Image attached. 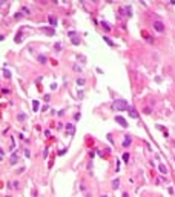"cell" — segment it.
<instances>
[{
  "label": "cell",
  "mask_w": 175,
  "mask_h": 197,
  "mask_svg": "<svg viewBox=\"0 0 175 197\" xmlns=\"http://www.w3.org/2000/svg\"><path fill=\"white\" fill-rule=\"evenodd\" d=\"M114 108L117 111H128L131 108V105L128 103V100H123V98H117L114 102Z\"/></svg>",
  "instance_id": "cell-1"
},
{
  "label": "cell",
  "mask_w": 175,
  "mask_h": 197,
  "mask_svg": "<svg viewBox=\"0 0 175 197\" xmlns=\"http://www.w3.org/2000/svg\"><path fill=\"white\" fill-rule=\"evenodd\" d=\"M115 122L118 123L120 126H123V128H128L129 125H128V120L124 119V117H121V115H115Z\"/></svg>",
  "instance_id": "cell-2"
},
{
  "label": "cell",
  "mask_w": 175,
  "mask_h": 197,
  "mask_svg": "<svg viewBox=\"0 0 175 197\" xmlns=\"http://www.w3.org/2000/svg\"><path fill=\"white\" fill-rule=\"evenodd\" d=\"M152 26H154L155 31H158V32H164V25H163L161 22H158V20H155V22L152 23Z\"/></svg>",
  "instance_id": "cell-3"
},
{
  "label": "cell",
  "mask_w": 175,
  "mask_h": 197,
  "mask_svg": "<svg viewBox=\"0 0 175 197\" xmlns=\"http://www.w3.org/2000/svg\"><path fill=\"white\" fill-rule=\"evenodd\" d=\"M131 143H132V137H131V135H126L121 145H123V148H129V146H131Z\"/></svg>",
  "instance_id": "cell-4"
},
{
  "label": "cell",
  "mask_w": 175,
  "mask_h": 197,
  "mask_svg": "<svg viewBox=\"0 0 175 197\" xmlns=\"http://www.w3.org/2000/svg\"><path fill=\"white\" fill-rule=\"evenodd\" d=\"M42 31L45 34H48V35H54L55 34V29L54 28H48V26H42Z\"/></svg>",
  "instance_id": "cell-5"
},
{
  "label": "cell",
  "mask_w": 175,
  "mask_h": 197,
  "mask_svg": "<svg viewBox=\"0 0 175 197\" xmlns=\"http://www.w3.org/2000/svg\"><path fill=\"white\" fill-rule=\"evenodd\" d=\"M37 60L40 62L42 65H45V63H48V57H46L45 54H38V55H37Z\"/></svg>",
  "instance_id": "cell-6"
},
{
  "label": "cell",
  "mask_w": 175,
  "mask_h": 197,
  "mask_svg": "<svg viewBox=\"0 0 175 197\" xmlns=\"http://www.w3.org/2000/svg\"><path fill=\"white\" fill-rule=\"evenodd\" d=\"M48 22L51 23V26H52V28H54V26H57V18H55L52 14H49V15H48Z\"/></svg>",
  "instance_id": "cell-7"
},
{
  "label": "cell",
  "mask_w": 175,
  "mask_h": 197,
  "mask_svg": "<svg viewBox=\"0 0 175 197\" xmlns=\"http://www.w3.org/2000/svg\"><path fill=\"white\" fill-rule=\"evenodd\" d=\"M66 131H68V134H69V135H74V131H75V126H74L72 123H66Z\"/></svg>",
  "instance_id": "cell-8"
},
{
  "label": "cell",
  "mask_w": 175,
  "mask_h": 197,
  "mask_svg": "<svg viewBox=\"0 0 175 197\" xmlns=\"http://www.w3.org/2000/svg\"><path fill=\"white\" fill-rule=\"evenodd\" d=\"M17 162H18V154H17V152H12V154H11V160H9V163H11V165H15Z\"/></svg>",
  "instance_id": "cell-9"
},
{
  "label": "cell",
  "mask_w": 175,
  "mask_h": 197,
  "mask_svg": "<svg viewBox=\"0 0 175 197\" xmlns=\"http://www.w3.org/2000/svg\"><path fill=\"white\" fill-rule=\"evenodd\" d=\"M128 111H129V115L132 117V119H137V117H138V114H137V111H135V109H134L132 106H131V108L128 109Z\"/></svg>",
  "instance_id": "cell-10"
},
{
  "label": "cell",
  "mask_w": 175,
  "mask_h": 197,
  "mask_svg": "<svg viewBox=\"0 0 175 197\" xmlns=\"http://www.w3.org/2000/svg\"><path fill=\"white\" fill-rule=\"evenodd\" d=\"M25 119H26V114H25V112H20V114H17V120H18V122H23Z\"/></svg>",
  "instance_id": "cell-11"
},
{
  "label": "cell",
  "mask_w": 175,
  "mask_h": 197,
  "mask_svg": "<svg viewBox=\"0 0 175 197\" xmlns=\"http://www.w3.org/2000/svg\"><path fill=\"white\" fill-rule=\"evenodd\" d=\"M103 40H105V42H106V43H108L109 46H114V45H115V43H114V42L111 40V38H109L108 35H103Z\"/></svg>",
  "instance_id": "cell-12"
},
{
  "label": "cell",
  "mask_w": 175,
  "mask_h": 197,
  "mask_svg": "<svg viewBox=\"0 0 175 197\" xmlns=\"http://www.w3.org/2000/svg\"><path fill=\"white\" fill-rule=\"evenodd\" d=\"M118 186H120V180H118V179H115V180L112 182V188H114V189H117Z\"/></svg>",
  "instance_id": "cell-13"
},
{
  "label": "cell",
  "mask_w": 175,
  "mask_h": 197,
  "mask_svg": "<svg viewBox=\"0 0 175 197\" xmlns=\"http://www.w3.org/2000/svg\"><path fill=\"white\" fill-rule=\"evenodd\" d=\"M85 82H86V80H85V78H83V77H80V78H77V85H80V86H83V85H85Z\"/></svg>",
  "instance_id": "cell-14"
},
{
  "label": "cell",
  "mask_w": 175,
  "mask_h": 197,
  "mask_svg": "<svg viewBox=\"0 0 175 197\" xmlns=\"http://www.w3.org/2000/svg\"><path fill=\"white\" fill-rule=\"evenodd\" d=\"M102 26H103L106 31H109V29H111V25H109L108 22H102Z\"/></svg>",
  "instance_id": "cell-15"
},
{
  "label": "cell",
  "mask_w": 175,
  "mask_h": 197,
  "mask_svg": "<svg viewBox=\"0 0 175 197\" xmlns=\"http://www.w3.org/2000/svg\"><path fill=\"white\" fill-rule=\"evenodd\" d=\"M158 169H160V172H161V174H166V172H167V169H166V166H164V165H160V166H158Z\"/></svg>",
  "instance_id": "cell-16"
},
{
  "label": "cell",
  "mask_w": 175,
  "mask_h": 197,
  "mask_svg": "<svg viewBox=\"0 0 175 197\" xmlns=\"http://www.w3.org/2000/svg\"><path fill=\"white\" fill-rule=\"evenodd\" d=\"M72 43H74V45H79V43H80V40H79V37H75V34L72 35Z\"/></svg>",
  "instance_id": "cell-17"
},
{
  "label": "cell",
  "mask_w": 175,
  "mask_h": 197,
  "mask_svg": "<svg viewBox=\"0 0 175 197\" xmlns=\"http://www.w3.org/2000/svg\"><path fill=\"white\" fill-rule=\"evenodd\" d=\"M32 108H34V111L38 109V100H32Z\"/></svg>",
  "instance_id": "cell-18"
},
{
  "label": "cell",
  "mask_w": 175,
  "mask_h": 197,
  "mask_svg": "<svg viewBox=\"0 0 175 197\" xmlns=\"http://www.w3.org/2000/svg\"><path fill=\"white\" fill-rule=\"evenodd\" d=\"M123 160H124L126 163L129 162V154H128V152H124V154H123Z\"/></svg>",
  "instance_id": "cell-19"
},
{
  "label": "cell",
  "mask_w": 175,
  "mask_h": 197,
  "mask_svg": "<svg viewBox=\"0 0 175 197\" xmlns=\"http://www.w3.org/2000/svg\"><path fill=\"white\" fill-rule=\"evenodd\" d=\"M22 11H23L25 14H31V9H29V8H26V6H23V8H22Z\"/></svg>",
  "instance_id": "cell-20"
},
{
  "label": "cell",
  "mask_w": 175,
  "mask_h": 197,
  "mask_svg": "<svg viewBox=\"0 0 175 197\" xmlns=\"http://www.w3.org/2000/svg\"><path fill=\"white\" fill-rule=\"evenodd\" d=\"M143 112H144V114H151V112H152V109H151L149 106H146V108L143 109Z\"/></svg>",
  "instance_id": "cell-21"
},
{
  "label": "cell",
  "mask_w": 175,
  "mask_h": 197,
  "mask_svg": "<svg viewBox=\"0 0 175 197\" xmlns=\"http://www.w3.org/2000/svg\"><path fill=\"white\" fill-rule=\"evenodd\" d=\"M18 186H20V183H18V180H14V182H12V188H18Z\"/></svg>",
  "instance_id": "cell-22"
},
{
  "label": "cell",
  "mask_w": 175,
  "mask_h": 197,
  "mask_svg": "<svg viewBox=\"0 0 175 197\" xmlns=\"http://www.w3.org/2000/svg\"><path fill=\"white\" fill-rule=\"evenodd\" d=\"M3 75H5L6 78H11V72H9V71H3Z\"/></svg>",
  "instance_id": "cell-23"
},
{
  "label": "cell",
  "mask_w": 175,
  "mask_h": 197,
  "mask_svg": "<svg viewBox=\"0 0 175 197\" xmlns=\"http://www.w3.org/2000/svg\"><path fill=\"white\" fill-rule=\"evenodd\" d=\"M54 48H55L57 51H60V49H62V45H60V43H58V42H57V43L54 45Z\"/></svg>",
  "instance_id": "cell-24"
},
{
  "label": "cell",
  "mask_w": 175,
  "mask_h": 197,
  "mask_svg": "<svg viewBox=\"0 0 175 197\" xmlns=\"http://www.w3.org/2000/svg\"><path fill=\"white\" fill-rule=\"evenodd\" d=\"M72 69H74V71H79V72L82 71V68H80L79 65H74V66H72Z\"/></svg>",
  "instance_id": "cell-25"
},
{
  "label": "cell",
  "mask_w": 175,
  "mask_h": 197,
  "mask_svg": "<svg viewBox=\"0 0 175 197\" xmlns=\"http://www.w3.org/2000/svg\"><path fill=\"white\" fill-rule=\"evenodd\" d=\"M25 157H31V151L29 149H25Z\"/></svg>",
  "instance_id": "cell-26"
},
{
  "label": "cell",
  "mask_w": 175,
  "mask_h": 197,
  "mask_svg": "<svg viewBox=\"0 0 175 197\" xmlns=\"http://www.w3.org/2000/svg\"><path fill=\"white\" fill-rule=\"evenodd\" d=\"M43 98H45V102H49V100H51V95H49V94H46Z\"/></svg>",
  "instance_id": "cell-27"
},
{
  "label": "cell",
  "mask_w": 175,
  "mask_h": 197,
  "mask_svg": "<svg viewBox=\"0 0 175 197\" xmlns=\"http://www.w3.org/2000/svg\"><path fill=\"white\" fill-rule=\"evenodd\" d=\"M14 17H15V18H20V17H22V12H15Z\"/></svg>",
  "instance_id": "cell-28"
},
{
  "label": "cell",
  "mask_w": 175,
  "mask_h": 197,
  "mask_svg": "<svg viewBox=\"0 0 175 197\" xmlns=\"http://www.w3.org/2000/svg\"><path fill=\"white\" fill-rule=\"evenodd\" d=\"M80 117H82V115H80V112H79V114L74 115V119H75V120H80Z\"/></svg>",
  "instance_id": "cell-29"
},
{
  "label": "cell",
  "mask_w": 175,
  "mask_h": 197,
  "mask_svg": "<svg viewBox=\"0 0 175 197\" xmlns=\"http://www.w3.org/2000/svg\"><path fill=\"white\" fill-rule=\"evenodd\" d=\"M63 128V123H57V129H62Z\"/></svg>",
  "instance_id": "cell-30"
},
{
  "label": "cell",
  "mask_w": 175,
  "mask_h": 197,
  "mask_svg": "<svg viewBox=\"0 0 175 197\" xmlns=\"http://www.w3.org/2000/svg\"><path fill=\"white\" fill-rule=\"evenodd\" d=\"M23 171H25V168H23V166H22V168H18V171H17V174H20V172H23Z\"/></svg>",
  "instance_id": "cell-31"
},
{
  "label": "cell",
  "mask_w": 175,
  "mask_h": 197,
  "mask_svg": "<svg viewBox=\"0 0 175 197\" xmlns=\"http://www.w3.org/2000/svg\"><path fill=\"white\" fill-rule=\"evenodd\" d=\"M65 152H66V149H62V151H58V155H63Z\"/></svg>",
  "instance_id": "cell-32"
},
{
  "label": "cell",
  "mask_w": 175,
  "mask_h": 197,
  "mask_svg": "<svg viewBox=\"0 0 175 197\" xmlns=\"http://www.w3.org/2000/svg\"><path fill=\"white\" fill-rule=\"evenodd\" d=\"M43 157H45V159L48 157V149H45V151H43Z\"/></svg>",
  "instance_id": "cell-33"
},
{
  "label": "cell",
  "mask_w": 175,
  "mask_h": 197,
  "mask_svg": "<svg viewBox=\"0 0 175 197\" xmlns=\"http://www.w3.org/2000/svg\"><path fill=\"white\" fill-rule=\"evenodd\" d=\"M3 154H5V151H3L2 148H0V155H2V157H3Z\"/></svg>",
  "instance_id": "cell-34"
},
{
  "label": "cell",
  "mask_w": 175,
  "mask_h": 197,
  "mask_svg": "<svg viewBox=\"0 0 175 197\" xmlns=\"http://www.w3.org/2000/svg\"><path fill=\"white\" fill-rule=\"evenodd\" d=\"M3 38H5V35H2V34H0V42H2V40H3Z\"/></svg>",
  "instance_id": "cell-35"
},
{
  "label": "cell",
  "mask_w": 175,
  "mask_h": 197,
  "mask_svg": "<svg viewBox=\"0 0 175 197\" xmlns=\"http://www.w3.org/2000/svg\"><path fill=\"white\" fill-rule=\"evenodd\" d=\"M123 197H129V194H128V192H123Z\"/></svg>",
  "instance_id": "cell-36"
},
{
  "label": "cell",
  "mask_w": 175,
  "mask_h": 197,
  "mask_svg": "<svg viewBox=\"0 0 175 197\" xmlns=\"http://www.w3.org/2000/svg\"><path fill=\"white\" fill-rule=\"evenodd\" d=\"M100 197H108V195H100Z\"/></svg>",
  "instance_id": "cell-37"
}]
</instances>
